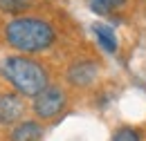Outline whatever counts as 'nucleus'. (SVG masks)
Wrapping results in <instances>:
<instances>
[{
    "mask_svg": "<svg viewBox=\"0 0 146 141\" xmlns=\"http://www.w3.org/2000/svg\"><path fill=\"white\" fill-rule=\"evenodd\" d=\"M5 38L20 52H43L54 43V27L38 18H16L5 27Z\"/></svg>",
    "mask_w": 146,
    "mask_h": 141,
    "instance_id": "f257e3e1",
    "label": "nucleus"
},
{
    "mask_svg": "<svg viewBox=\"0 0 146 141\" xmlns=\"http://www.w3.org/2000/svg\"><path fill=\"white\" fill-rule=\"evenodd\" d=\"M0 74L25 96H36L47 88L45 67L25 56H7L0 61Z\"/></svg>",
    "mask_w": 146,
    "mask_h": 141,
    "instance_id": "f03ea898",
    "label": "nucleus"
},
{
    "mask_svg": "<svg viewBox=\"0 0 146 141\" xmlns=\"http://www.w3.org/2000/svg\"><path fill=\"white\" fill-rule=\"evenodd\" d=\"M34 112L40 119H54L56 114L65 107V92L58 85H47L40 94L34 96Z\"/></svg>",
    "mask_w": 146,
    "mask_h": 141,
    "instance_id": "7ed1b4c3",
    "label": "nucleus"
},
{
    "mask_svg": "<svg viewBox=\"0 0 146 141\" xmlns=\"http://www.w3.org/2000/svg\"><path fill=\"white\" fill-rule=\"evenodd\" d=\"M97 74H99L97 63H92V61H79V63L70 65V70H68V78H70L72 85L86 88V85H90L92 81L97 78Z\"/></svg>",
    "mask_w": 146,
    "mask_h": 141,
    "instance_id": "20e7f679",
    "label": "nucleus"
},
{
    "mask_svg": "<svg viewBox=\"0 0 146 141\" xmlns=\"http://www.w3.org/2000/svg\"><path fill=\"white\" fill-rule=\"evenodd\" d=\"M23 101L16 94H0V123H14L23 117Z\"/></svg>",
    "mask_w": 146,
    "mask_h": 141,
    "instance_id": "39448f33",
    "label": "nucleus"
},
{
    "mask_svg": "<svg viewBox=\"0 0 146 141\" xmlns=\"http://www.w3.org/2000/svg\"><path fill=\"white\" fill-rule=\"evenodd\" d=\"M43 128L36 121H23L11 130V141H40Z\"/></svg>",
    "mask_w": 146,
    "mask_h": 141,
    "instance_id": "423d86ee",
    "label": "nucleus"
},
{
    "mask_svg": "<svg viewBox=\"0 0 146 141\" xmlns=\"http://www.w3.org/2000/svg\"><path fill=\"white\" fill-rule=\"evenodd\" d=\"M92 32H94L99 45H101V49H104L106 54H115L117 52V36H115V32L110 29L108 25L94 22V25H92Z\"/></svg>",
    "mask_w": 146,
    "mask_h": 141,
    "instance_id": "0eeeda50",
    "label": "nucleus"
},
{
    "mask_svg": "<svg viewBox=\"0 0 146 141\" xmlns=\"http://www.w3.org/2000/svg\"><path fill=\"white\" fill-rule=\"evenodd\" d=\"M88 5H90V9L94 11V14L106 16V14L112 11V9L124 7V5H126V0H88Z\"/></svg>",
    "mask_w": 146,
    "mask_h": 141,
    "instance_id": "6e6552de",
    "label": "nucleus"
},
{
    "mask_svg": "<svg viewBox=\"0 0 146 141\" xmlns=\"http://www.w3.org/2000/svg\"><path fill=\"white\" fill-rule=\"evenodd\" d=\"M29 5H32V0H0V11H5V14H23Z\"/></svg>",
    "mask_w": 146,
    "mask_h": 141,
    "instance_id": "1a4fd4ad",
    "label": "nucleus"
},
{
    "mask_svg": "<svg viewBox=\"0 0 146 141\" xmlns=\"http://www.w3.org/2000/svg\"><path fill=\"white\" fill-rule=\"evenodd\" d=\"M112 141H142L139 132L133 130V128H119L115 134H112Z\"/></svg>",
    "mask_w": 146,
    "mask_h": 141,
    "instance_id": "9d476101",
    "label": "nucleus"
}]
</instances>
